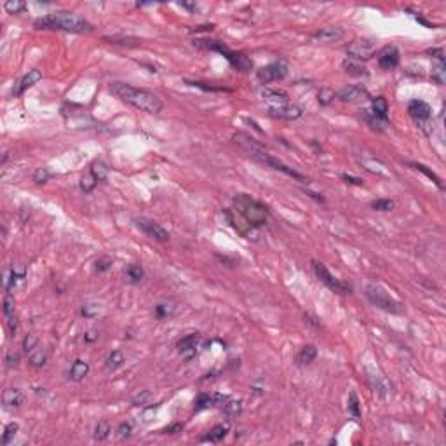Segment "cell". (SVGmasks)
Masks as SVG:
<instances>
[{
  "label": "cell",
  "instance_id": "6da1fadb",
  "mask_svg": "<svg viewBox=\"0 0 446 446\" xmlns=\"http://www.w3.org/2000/svg\"><path fill=\"white\" fill-rule=\"evenodd\" d=\"M232 138H234V141H236V143L239 145V147L243 148L244 152L251 157V159L257 160V162L265 164V166L272 167V169H276V171H281V173H284L286 176L295 178V180L307 181V183H309V178L303 176L302 173H298V171L293 169V167L286 166L284 162H281L279 159H276V157H274L269 150L263 147L262 143H258L253 136H250V134H246V133H241V131H239V133H236Z\"/></svg>",
  "mask_w": 446,
  "mask_h": 446
},
{
  "label": "cell",
  "instance_id": "7a4b0ae2",
  "mask_svg": "<svg viewBox=\"0 0 446 446\" xmlns=\"http://www.w3.org/2000/svg\"><path fill=\"white\" fill-rule=\"evenodd\" d=\"M110 91L119 98V100H122L124 103L131 105V107L138 108V110H141V112L159 113L164 108V103L160 101V98L157 96V94L150 93L147 89L134 87V86H131V84L115 80V82L110 84Z\"/></svg>",
  "mask_w": 446,
  "mask_h": 446
},
{
  "label": "cell",
  "instance_id": "3957f363",
  "mask_svg": "<svg viewBox=\"0 0 446 446\" xmlns=\"http://www.w3.org/2000/svg\"><path fill=\"white\" fill-rule=\"evenodd\" d=\"M37 30H61L68 34H91L94 27L84 16L68 11H56L39 18L34 23Z\"/></svg>",
  "mask_w": 446,
  "mask_h": 446
},
{
  "label": "cell",
  "instance_id": "277c9868",
  "mask_svg": "<svg viewBox=\"0 0 446 446\" xmlns=\"http://www.w3.org/2000/svg\"><path fill=\"white\" fill-rule=\"evenodd\" d=\"M193 46L199 47V49L204 51H214V53H220L223 58L230 63V67L234 70L241 72V74H246L253 68V61L248 54L244 53H237V51H232L221 42V40H207V39H195L193 40Z\"/></svg>",
  "mask_w": 446,
  "mask_h": 446
},
{
  "label": "cell",
  "instance_id": "5b68a950",
  "mask_svg": "<svg viewBox=\"0 0 446 446\" xmlns=\"http://www.w3.org/2000/svg\"><path fill=\"white\" fill-rule=\"evenodd\" d=\"M234 207H236L234 211H237L255 229L265 225L269 220V209L265 204H262L260 200L248 195V193H237L234 197Z\"/></svg>",
  "mask_w": 446,
  "mask_h": 446
},
{
  "label": "cell",
  "instance_id": "8992f818",
  "mask_svg": "<svg viewBox=\"0 0 446 446\" xmlns=\"http://www.w3.org/2000/svg\"><path fill=\"white\" fill-rule=\"evenodd\" d=\"M364 295H366V298L370 300L376 309L383 310V312L403 314V310H404L403 305H401L397 300H394L382 286H378V284H366V288H364Z\"/></svg>",
  "mask_w": 446,
  "mask_h": 446
},
{
  "label": "cell",
  "instance_id": "52a82bcc",
  "mask_svg": "<svg viewBox=\"0 0 446 446\" xmlns=\"http://www.w3.org/2000/svg\"><path fill=\"white\" fill-rule=\"evenodd\" d=\"M312 269H314V274L317 276V279H319L324 286L330 288L331 291H335V293H338V295L352 293V286H350L349 283H345V281L335 277L333 274L326 269V265H324V263H321L317 260H312Z\"/></svg>",
  "mask_w": 446,
  "mask_h": 446
},
{
  "label": "cell",
  "instance_id": "ba28073f",
  "mask_svg": "<svg viewBox=\"0 0 446 446\" xmlns=\"http://www.w3.org/2000/svg\"><path fill=\"white\" fill-rule=\"evenodd\" d=\"M408 113L418 127L423 131V134L429 136L432 133V120H430V115H432V110H430L429 103L422 100H411L408 103Z\"/></svg>",
  "mask_w": 446,
  "mask_h": 446
},
{
  "label": "cell",
  "instance_id": "9c48e42d",
  "mask_svg": "<svg viewBox=\"0 0 446 446\" xmlns=\"http://www.w3.org/2000/svg\"><path fill=\"white\" fill-rule=\"evenodd\" d=\"M133 221H134V225H136L138 229L145 234V236L150 237V239L157 241V243H167V241H169V232H167L162 225H159L157 221L148 220V218H145V216L134 218Z\"/></svg>",
  "mask_w": 446,
  "mask_h": 446
},
{
  "label": "cell",
  "instance_id": "30bf717a",
  "mask_svg": "<svg viewBox=\"0 0 446 446\" xmlns=\"http://www.w3.org/2000/svg\"><path fill=\"white\" fill-rule=\"evenodd\" d=\"M376 47L373 40L368 39H359V40H354V42L349 44L347 47V56L349 60L354 61H361V60H370V58L375 54Z\"/></svg>",
  "mask_w": 446,
  "mask_h": 446
},
{
  "label": "cell",
  "instance_id": "8fae6325",
  "mask_svg": "<svg viewBox=\"0 0 446 446\" xmlns=\"http://www.w3.org/2000/svg\"><path fill=\"white\" fill-rule=\"evenodd\" d=\"M286 75H288V65L284 63V61H276V63L265 65V67H262L260 70L257 72V77L262 84L277 82V80H283Z\"/></svg>",
  "mask_w": 446,
  "mask_h": 446
},
{
  "label": "cell",
  "instance_id": "7c38bea8",
  "mask_svg": "<svg viewBox=\"0 0 446 446\" xmlns=\"http://www.w3.org/2000/svg\"><path fill=\"white\" fill-rule=\"evenodd\" d=\"M200 342H202V338H200L199 333L185 335L183 338L178 340V345H176L178 352H180V356L183 357L185 361H192L193 357H195L197 350H199Z\"/></svg>",
  "mask_w": 446,
  "mask_h": 446
},
{
  "label": "cell",
  "instance_id": "4fadbf2b",
  "mask_svg": "<svg viewBox=\"0 0 446 446\" xmlns=\"http://www.w3.org/2000/svg\"><path fill=\"white\" fill-rule=\"evenodd\" d=\"M376 61L382 70H394L399 65V51L396 46H385L383 49H380Z\"/></svg>",
  "mask_w": 446,
  "mask_h": 446
},
{
  "label": "cell",
  "instance_id": "5bb4252c",
  "mask_svg": "<svg viewBox=\"0 0 446 446\" xmlns=\"http://www.w3.org/2000/svg\"><path fill=\"white\" fill-rule=\"evenodd\" d=\"M227 399H229V397L223 396V394L202 392L197 396L195 401H193V409H195V411H200V409H207V408H213V406H223Z\"/></svg>",
  "mask_w": 446,
  "mask_h": 446
},
{
  "label": "cell",
  "instance_id": "9a60e30c",
  "mask_svg": "<svg viewBox=\"0 0 446 446\" xmlns=\"http://www.w3.org/2000/svg\"><path fill=\"white\" fill-rule=\"evenodd\" d=\"M302 108L297 107V105H283V107H274L269 108V115L274 117V119H281V120H297L302 117Z\"/></svg>",
  "mask_w": 446,
  "mask_h": 446
},
{
  "label": "cell",
  "instance_id": "2e32d148",
  "mask_svg": "<svg viewBox=\"0 0 446 446\" xmlns=\"http://www.w3.org/2000/svg\"><path fill=\"white\" fill-rule=\"evenodd\" d=\"M336 98H338L340 101H345V103H352V101H359L368 98V91L366 87L359 86V84H357V86H347L338 91Z\"/></svg>",
  "mask_w": 446,
  "mask_h": 446
},
{
  "label": "cell",
  "instance_id": "e0dca14e",
  "mask_svg": "<svg viewBox=\"0 0 446 446\" xmlns=\"http://www.w3.org/2000/svg\"><path fill=\"white\" fill-rule=\"evenodd\" d=\"M370 113L378 120V122H382L383 126H389V105H387V101L383 96L373 98Z\"/></svg>",
  "mask_w": 446,
  "mask_h": 446
},
{
  "label": "cell",
  "instance_id": "ac0fdd59",
  "mask_svg": "<svg viewBox=\"0 0 446 446\" xmlns=\"http://www.w3.org/2000/svg\"><path fill=\"white\" fill-rule=\"evenodd\" d=\"M225 216H227V220H229L230 225H232L234 229H236L237 232L241 234V236H244V237H248V239H251V234H253L255 227H251L250 223H248L243 216H241L239 213H237V211H236V213H232V211L227 209L225 211Z\"/></svg>",
  "mask_w": 446,
  "mask_h": 446
},
{
  "label": "cell",
  "instance_id": "d6986e66",
  "mask_svg": "<svg viewBox=\"0 0 446 446\" xmlns=\"http://www.w3.org/2000/svg\"><path fill=\"white\" fill-rule=\"evenodd\" d=\"M42 79V72L37 70V68H34V70H28V74L23 77V79L20 80V82L14 86L13 89V96H21V94L25 93L27 89H30L32 86H35V84L39 82V80Z\"/></svg>",
  "mask_w": 446,
  "mask_h": 446
},
{
  "label": "cell",
  "instance_id": "ffe728a7",
  "mask_svg": "<svg viewBox=\"0 0 446 446\" xmlns=\"http://www.w3.org/2000/svg\"><path fill=\"white\" fill-rule=\"evenodd\" d=\"M434 58V63H432V79L436 80L439 86L444 84V75H446V65H444V56H443V51L436 49V51H430Z\"/></svg>",
  "mask_w": 446,
  "mask_h": 446
},
{
  "label": "cell",
  "instance_id": "44dd1931",
  "mask_svg": "<svg viewBox=\"0 0 446 446\" xmlns=\"http://www.w3.org/2000/svg\"><path fill=\"white\" fill-rule=\"evenodd\" d=\"M343 35H345L343 28L326 27V28H321L319 32H316V34L312 35V39L317 40V42H336V40L343 39Z\"/></svg>",
  "mask_w": 446,
  "mask_h": 446
},
{
  "label": "cell",
  "instance_id": "7402d4cb",
  "mask_svg": "<svg viewBox=\"0 0 446 446\" xmlns=\"http://www.w3.org/2000/svg\"><path fill=\"white\" fill-rule=\"evenodd\" d=\"M262 96H263V100L269 103V108L283 107V105L290 103V100H288V94L283 93V91H277V89H263Z\"/></svg>",
  "mask_w": 446,
  "mask_h": 446
},
{
  "label": "cell",
  "instance_id": "603a6c76",
  "mask_svg": "<svg viewBox=\"0 0 446 446\" xmlns=\"http://www.w3.org/2000/svg\"><path fill=\"white\" fill-rule=\"evenodd\" d=\"M227 434H229V425H227V423H218L206 436L200 437V441H202V443H220V441L225 439Z\"/></svg>",
  "mask_w": 446,
  "mask_h": 446
},
{
  "label": "cell",
  "instance_id": "cb8c5ba5",
  "mask_svg": "<svg viewBox=\"0 0 446 446\" xmlns=\"http://www.w3.org/2000/svg\"><path fill=\"white\" fill-rule=\"evenodd\" d=\"M2 401L6 408H20L23 404V392L20 389H6Z\"/></svg>",
  "mask_w": 446,
  "mask_h": 446
},
{
  "label": "cell",
  "instance_id": "d4e9b609",
  "mask_svg": "<svg viewBox=\"0 0 446 446\" xmlns=\"http://www.w3.org/2000/svg\"><path fill=\"white\" fill-rule=\"evenodd\" d=\"M87 373H89V364L82 359H75L74 363H72L68 375H70V380H74V382H82L87 376Z\"/></svg>",
  "mask_w": 446,
  "mask_h": 446
},
{
  "label": "cell",
  "instance_id": "484cf974",
  "mask_svg": "<svg viewBox=\"0 0 446 446\" xmlns=\"http://www.w3.org/2000/svg\"><path fill=\"white\" fill-rule=\"evenodd\" d=\"M47 359H49V352H47V349H44V347H40V345L35 347V349L28 354V361H30V364L34 368L46 366Z\"/></svg>",
  "mask_w": 446,
  "mask_h": 446
},
{
  "label": "cell",
  "instance_id": "4316f807",
  "mask_svg": "<svg viewBox=\"0 0 446 446\" xmlns=\"http://www.w3.org/2000/svg\"><path fill=\"white\" fill-rule=\"evenodd\" d=\"M368 378H370V383H371L373 390H375L378 396L385 397L387 394L390 392V383L385 380V376L375 375V376H368Z\"/></svg>",
  "mask_w": 446,
  "mask_h": 446
},
{
  "label": "cell",
  "instance_id": "83f0119b",
  "mask_svg": "<svg viewBox=\"0 0 446 446\" xmlns=\"http://www.w3.org/2000/svg\"><path fill=\"white\" fill-rule=\"evenodd\" d=\"M342 68L345 74L352 75V77H366L368 70L359 63V61H354V60H345L342 63Z\"/></svg>",
  "mask_w": 446,
  "mask_h": 446
},
{
  "label": "cell",
  "instance_id": "f1b7e54d",
  "mask_svg": "<svg viewBox=\"0 0 446 446\" xmlns=\"http://www.w3.org/2000/svg\"><path fill=\"white\" fill-rule=\"evenodd\" d=\"M317 357V349L316 345H303L302 349H300L298 356H297V363L298 364H310L314 359Z\"/></svg>",
  "mask_w": 446,
  "mask_h": 446
},
{
  "label": "cell",
  "instance_id": "f546056e",
  "mask_svg": "<svg viewBox=\"0 0 446 446\" xmlns=\"http://www.w3.org/2000/svg\"><path fill=\"white\" fill-rule=\"evenodd\" d=\"M124 274H126L127 281H129L131 284H138L140 281H143V277H145V270L141 269V265H136V263L127 265L126 270H124Z\"/></svg>",
  "mask_w": 446,
  "mask_h": 446
},
{
  "label": "cell",
  "instance_id": "4dcf8cb0",
  "mask_svg": "<svg viewBox=\"0 0 446 446\" xmlns=\"http://www.w3.org/2000/svg\"><path fill=\"white\" fill-rule=\"evenodd\" d=\"M91 174H93L96 181L105 183L108 178V166L103 162V160H94V162L91 164Z\"/></svg>",
  "mask_w": 446,
  "mask_h": 446
},
{
  "label": "cell",
  "instance_id": "1f68e13d",
  "mask_svg": "<svg viewBox=\"0 0 446 446\" xmlns=\"http://www.w3.org/2000/svg\"><path fill=\"white\" fill-rule=\"evenodd\" d=\"M122 363H124V354L120 352V350H112L107 356V359H105V368H107V371H115L117 368L122 366Z\"/></svg>",
  "mask_w": 446,
  "mask_h": 446
},
{
  "label": "cell",
  "instance_id": "d6a6232c",
  "mask_svg": "<svg viewBox=\"0 0 446 446\" xmlns=\"http://www.w3.org/2000/svg\"><path fill=\"white\" fill-rule=\"evenodd\" d=\"M408 166L413 167V169H416V171H420V173H423L430 181H434V183H436L441 190H443V181H441V178L437 176L434 171H430L427 166H423V164H420V162H408Z\"/></svg>",
  "mask_w": 446,
  "mask_h": 446
},
{
  "label": "cell",
  "instance_id": "836d02e7",
  "mask_svg": "<svg viewBox=\"0 0 446 446\" xmlns=\"http://www.w3.org/2000/svg\"><path fill=\"white\" fill-rule=\"evenodd\" d=\"M347 409L349 413L352 415V418L356 422L361 420V403H359V397H357L356 392H350L349 394V399H347Z\"/></svg>",
  "mask_w": 446,
  "mask_h": 446
},
{
  "label": "cell",
  "instance_id": "e575fe53",
  "mask_svg": "<svg viewBox=\"0 0 446 446\" xmlns=\"http://www.w3.org/2000/svg\"><path fill=\"white\" fill-rule=\"evenodd\" d=\"M110 432H112L110 423H108L107 420H101V422H98V425L94 427V439L105 441L108 436H110Z\"/></svg>",
  "mask_w": 446,
  "mask_h": 446
},
{
  "label": "cell",
  "instance_id": "d590c367",
  "mask_svg": "<svg viewBox=\"0 0 446 446\" xmlns=\"http://www.w3.org/2000/svg\"><path fill=\"white\" fill-rule=\"evenodd\" d=\"M223 411L229 416H237L243 413V401L237 399H227L225 404H223Z\"/></svg>",
  "mask_w": 446,
  "mask_h": 446
},
{
  "label": "cell",
  "instance_id": "8d00e7d4",
  "mask_svg": "<svg viewBox=\"0 0 446 446\" xmlns=\"http://www.w3.org/2000/svg\"><path fill=\"white\" fill-rule=\"evenodd\" d=\"M20 430V425H18L16 422H11L6 425V429H4V434H2V446H7L11 443V441L14 439V436H16V432Z\"/></svg>",
  "mask_w": 446,
  "mask_h": 446
},
{
  "label": "cell",
  "instance_id": "74e56055",
  "mask_svg": "<svg viewBox=\"0 0 446 446\" xmlns=\"http://www.w3.org/2000/svg\"><path fill=\"white\" fill-rule=\"evenodd\" d=\"M4 9L9 14H21L27 9V4H25L23 0H7V2L4 4Z\"/></svg>",
  "mask_w": 446,
  "mask_h": 446
},
{
  "label": "cell",
  "instance_id": "f35d334b",
  "mask_svg": "<svg viewBox=\"0 0 446 446\" xmlns=\"http://www.w3.org/2000/svg\"><path fill=\"white\" fill-rule=\"evenodd\" d=\"M153 310H155V316L159 317V319H164V317H169L171 314L174 312V305L173 303L162 302V303H157Z\"/></svg>",
  "mask_w": 446,
  "mask_h": 446
},
{
  "label": "cell",
  "instance_id": "ab89813d",
  "mask_svg": "<svg viewBox=\"0 0 446 446\" xmlns=\"http://www.w3.org/2000/svg\"><path fill=\"white\" fill-rule=\"evenodd\" d=\"M35 347H39V336L35 335V333H28L23 338V352L28 356V354H30L32 350L35 349Z\"/></svg>",
  "mask_w": 446,
  "mask_h": 446
},
{
  "label": "cell",
  "instance_id": "60d3db41",
  "mask_svg": "<svg viewBox=\"0 0 446 446\" xmlns=\"http://www.w3.org/2000/svg\"><path fill=\"white\" fill-rule=\"evenodd\" d=\"M335 91H331V89H326V87H324V89H321L319 91V94H317V100H319V103H321V107H328V105L331 103V101L335 100Z\"/></svg>",
  "mask_w": 446,
  "mask_h": 446
},
{
  "label": "cell",
  "instance_id": "b9f144b4",
  "mask_svg": "<svg viewBox=\"0 0 446 446\" xmlns=\"http://www.w3.org/2000/svg\"><path fill=\"white\" fill-rule=\"evenodd\" d=\"M371 207L375 211H392L394 202L390 199H376L371 202Z\"/></svg>",
  "mask_w": 446,
  "mask_h": 446
},
{
  "label": "cell",
  "instance_id": "7bdbcfd3",
  "mask_svg": "<svg viewBox=\"0 0 446 446\" xmlns=\"http://www.w3.org/2000/svg\"><path fill=\"white\" fill-rule=\"evenodd\" d=\"M186 84H188V86H193V87H199V89H204V91H230L229 87H223V86H211V84H207V82H200V80H193V82L186 80Z\"/></svg>",
  "mask_w": 446,
  "mask_h": 446
},
{
  "label": "cell",
  "instance_id": "ee69618b",
  "mask_svg": "<svg viewBox=\"0 0 446 446\" xmlns=\"http://www.w3.org/2000/svg\"><path fill=\"white\" fill-rule=\"evenodd\" d=\"M94 186H96V180H94L93 174H87V176L80 178V190H82L84 193H91Z\"/></svg>",
  "mask_w": 446,
  "mask_h": 446
},
{
  "label": "cell",
  "instance_id": "f6af8a7d",
  "mask_svg": "<svg viewBox=\"0 0 446 446\" xmlns=\"http://www.w3.org/2000/svg\"><path fill=\"white\" fill-rule=\"evenodd\" d=\"M4 316L6 317L14 316V297L11 291H7L6 297H4Z\"/></svg>",
  "mask_w": 446,
  "mask_h": 446
},
{
  "label": "cell",
  "instance_id": "bcb514c9",
  "mask_svg": "<svg viewBox=\"0 0 446 446\" xmlns=\"http://www.w3.org/2000/svg\"><path fill=\"white\" fill-rule=\"evenodd\" d=\"M112 265H113L112 258H108V257H101V258H98L96 263H94V269H96V272L103 274V272H108V270L112 269Z\"/></svg>",
  "mask_w": 446,
  "mask_h": 446
},
{
  "label": "cell",
  "instance_id": "7dc6e473",
  "mask_svg": "<svg viewBox=\"0 0 446 446\" xmlns=\"http://www.w3.org/2000/svg\"><path fill=\"white\" fill-rule=\"evenodd\" d=\"M49 180H51V173H49V169H47V167H39V169L34 173V181H35V183L42 185V183H47Z\"/></svg>",
  "mask_w": 446,
  "mask_h": 446
},
{
  "label": "cell",
  "instance_id": "c3c4849f",
  "mask_svg": "<svg viewBox=\"0 0 446 446\" xmlns=\"http://www.w3.org/2000/svg\"><path fill=\"white\" fill-rule=\"evenodd\" d=\"M100 312V305H96V303H86V305H82V309H80V314H82L84 317H94L96 314Z\"/></svg>",
  "mask_w": 446,
  "mask_h": 446
},
{
  "label": "cell",
  "instance_id": "681fc988",
  "mask_svg": "<svg viewBox=\"0 0 446 446\" xmlns=\"http://www.w3.org/2000/svg\"><path fill=\"white\" fill-rule=\"evenodd\" d=\"M131 432H133V423H131V422H122L119 427H117V436H119L120 439L129 437Z\"/></svg>",
  "mask_w": 446,
  "mask_h": 446
},
{
  "label": "cell",
  "instance_id": "f907efd6",
  "mask_svg": "<svg viewBox=\"0 0 446 446\" xmlns=\"http://www.w3.org/2000/svg\"><path fill=\"white\" fill-rule=\"evenodd\" d=\"M150 397H152L150 390H141V392L138 394V396H134V397H133V404H134V406H145Z\"/></svg>",
  "mask_w": 446,
  "mask_h": 446
},
{
  "label": "cell",
  "instance_id": "816d5d0a",
  "mask_svg": "<svg viewBox=\"0 0 446 446\" xmlns=\"http://www.w3.org/2000/svg\"><path fill=\"white\" fill-rule=\"evenodd\" d=\"M181 430H183V423L176 422V423H171V425L164 427L160 432L162 434H178V432H181Z\"/></svg>",
  "mask_w": 446,
  "mask_h": 446
},
{
  "label": "cell",
  "instance_id": "f5cc1de1",
  "mask_svg": "<svg viewBox=\"0 0 446 446\" xmlns=\"http://www.w3.org/2000/svg\"><path fill=\"white\" fill-rule=\"evenodd\" d=\"M6 363H7V366H9V368H16L18 363H20V354H18V352H7Z\"/></svg>",
  "mask_w": 446,
  "mask_h": 446
},
{
  "label": "cell",
  "instance_id": "db71d44e",
  "mask_svg": "<svg viewBox=\"0 0 446 446\" xmlns=\"http://www.w3.org/2000/svg\"><path fill=\"white\" fill-rule=\"evenodd\" d=\"M340 178H342V180L345 181L347 185H357V186H363V180H361V178L350 176V174H347V173H343Z\"/></svg>",
  "mask_w": 446,
  "mask_h": 446
},
{
  "label": "cell",
  "instance_id": "11a10c76",
  "mask_svg": "<svg viewBox=\"0 0 446 446\" xmlns=\"http://www.w3.org/2000/svg\"><path fill=\"white\" fill-rule=\"evenodd\" d=\"M7 328H9V333H11V336H13L14 333H16V330H18V319H16V316H11V317H7Z\"/></svg>",
  "mask_w": 446,
  "mask_h": 446
},
{
  "label": "cell",
  "instance_id": "9f6ffc18",
  "mask_svg": "<svg viewBox=\"0 0 446 446\" xmlns=\"http://www.w3.org/2000/svg\"><path fill=\"white\" fill-rule=\"evenodd\" d=\"M305 321L310 324V326H314V328H321V321L317 319L316 316H312V314H305Z\"/></svg>",
  "mask_w": 446,
  "mask_h": 446
},
{
  "label": "cell",
  "instance_id": "6f0895ef",
  "mask_svg": "<svg viewBox=\"0 0 446 446\" xmlns=\"http://www.w3.org/2000/svg\"><path fill=\"white\" fill-rule=\"evenodd\" d=\"M415 20L418 21V23H422L423 27H427V28H434V25H432V23H429V21H427L425 18L420 16V14H415Z\"/></svg>",
  "mask_w": 446,
  "mask_h": 446
},
{
  "label": "cell",
  "instance_id": "680465c9",
  "mask_svg": "<svg viewBox=\"0 0 446 446\" xmlns=\"http://www.w3.org/2000/svg\"><path fill=\"white\" fill-rule=\"evenodd\" d=\"M180 6H181V7H185V9H188V11H195V9H197V6H195V4H186V2H181Z\"/></svg>",
  "mask_w": 446,
  "mask_h": 446
},
{
  "label": "cell",
  "instance_id": "91938a15",
  "mask_svg": "<svg viewBox=\"0 0 446 446\" xmlns=\"http://www.w3.org/2000/svg\"><path fill=\"white\" fill-rule=\"evenodd\" d=\"M307 195H310V197H312V199L319 200V202H324V197H319V195H317V193H314V192H307Z\"/></svg>",
  "mask_w": 446,
  "mask_h": 446
},
{
  "label": "cell",
  "instance_id": "94428289",
  "mask_svg": "<svg viewBox=\"0 0 446 446\" xmlns=\"http://www.w3.org/2000/svg\"><path fill=\"white\" fill-rule=\"evenodd\" d=\"M94 338H96V335H94V333H87V336H86V342H93Z\"/></svg>",
  "mask_w": 446,
  "mask_h": 446
}]
</instances>
